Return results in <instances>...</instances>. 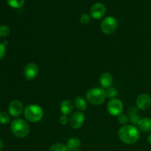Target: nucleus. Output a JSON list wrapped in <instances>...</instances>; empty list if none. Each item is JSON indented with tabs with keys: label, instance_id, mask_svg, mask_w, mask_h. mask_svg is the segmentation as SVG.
I'll use <instances>...</instances> for the list:
<instances>
[{
	"label": "nucleus",
	"instance_id": "obj_1",
	"mask_svg": "<svg viewBox=\"0 0 151 151\" xmlns=\"http://www.w3.org/2000/svg\"><path fill=\"white\" fill-rule=\"evenodd\" d=\"M118 137L123 143L127 145L135 144L140 137L138 128L132 125H125L119 128Z\"/></svg>",
	"mask_w": 151,
	"mask_h": 151
},
{
	"label": "nucleus",
	"instance_id": "obj_2",
	"mask_svg": "<svg viewBox=\"0 0 151 151\" xmlns=\"http://www.w3.org/2000/svg\"><path fill=\"white\" fill-rule=\"evenodd\" d=\"M106 97V91L103 88L99 87L90 88L86 94L87 101L94 106H98L104 103Z\"/></svg>",
	"mask_w": 151,
	"mask_h": 151
},
{
	"label": "nucleus",
	"instance_id": "obj_3",
	"mask_svg": "<svg viewBox=\"0 0 151 151\" xmlns=\"http://www.w3.org/2000/svg\"><path fill=\"white\" fill-rule=\"evenodd\" d=\"M10 129L13 135L18 138H24L29 133V125L22 119H14L11 122Z\"/></svg>",
	"mask_w": 151,
	"mask_h": 151
},
{
	"label": "nucleus",
	"instance_id": "obj_4",
	"mask_svg": "<svg viewBox=\"0 0 151 151\" xmlns=\"http://www.w3.org/2000/svg\"><path fill=\"white\" fill-rule=\"evenodd\" d=\"M24 117L30 122H37L42 119L44 111L38 105L31 104L27 106L24 109Z\"/></svg>",
	"mask_w": 151,
	"mask_h": 151
},
{
	"label": "nucleus",
	"instance_id": "obj_5",
	"mask_svg": "<svg viewBox=\"0 0 151 151\" xmlns=\"http://www.w3.org/2000/svg\"><path fill=\"white\" fill-rule=\"evenodd\" d=\"M118 22L113 16H108L103 20L100 24L101 31L106 35H111L116 30Z\"/></svg>",
	"mask_w": 151,
	"mask_h": 151
},
{
	"label": "nucleus",
	"instance_id": "obj_6",
	"mask_svg": "<svg viewBox=\"0 0 151 151\" xmlns=\"http://www.w3.org/2000/svg\"><path fill=\"white\" fill-rule=\"evenodd\" d=\"M107 109L112 116H119L123 111V103L119 99H111L108 103Z\"/></svg>",
	"mask_w": 151,
	"mask_h": 151
},
{
	"label": "nucleus",
	"instance_id": "obj_7",
	"mask_svg": "<svg viewBox=\"0 0 151 151\" xmlns=\"http://www.w3.org/2000/svg\"><path fill=\"white\" fill-rule=\"evenodd\" d=\"M39 73V69L36 63H29L24 69V75L27 81H33Z\"/></svg>",
	"mask_w": 151,
	"mask_h": 151
},
{
	"label": "nucleus",
	"instance_id": "obj_8",
	"mask_svg": "<svg viewBox=\"0 0 151 151\" xmlns=\"http://www.w3.org/2000/svg\"><path fill=\"white\" fill-rule=\"evenodd\" d=\"M85 121V115L81 111H77L72 115L69 121V125L73 129L81 128Z\"/></svg>",
	"mask_w": 151,
	"mask_h": 151
},
{
	"label": "nucleus",
	"instance_id": "obj_9",
	"mask_svg": "<svg viewBox=\"0 0 151 151\" xmlns=\"http://www.w3.org/2000/svg\"><path fill=\"white\" fill-rule=\"evenodd\" d=\"M106 12V6L102 3H95L91 7L90 13L91 16L94 19H100L105 16Z\"/></svg>",
	"mask_w": 151,
	"mask_h": 151
},
{
	"label": "nucleus",
	"instance_id": "obj_10",
	"mask_svg": "<svg viewBox=\"0 0 151 151\" xmlns=\"http://www.w3.org/2000/svg\"><path fill=\"white\" fill-rule=\"evenodd\" d=\"M151 106V97L147 94H140L137 99V108L139 110L146 111Z\"/></svg>",
	"mask_w": 151,
	"mask_h": 151
},
{
	"label": "nucleus",
	"instance_id": "obj_11",
	"mask_svg": "<svg viewBox=\"0 0 151 151\" xmlns=\"http://www.w3.org/2000/svg\"><path fill=\"white\" fill-rule=\"evenodd\" d=\"M23 111V104L19 100H13L8 107L9 114L13 117H18Z\"/></svg>",
	"mask_w": 151,
	"mask_h": 151
},
{
	"label": "nucleus",
	"instance_id": "obj_12",
	"mask_svg": "<svg viewBox=\"0 0 151 151\" xmlns=\"http://www.w3.org/2000/svg\"><path fill=\"white\" fill-rule=\"evenodd\" d=\"M128 116L129 121L134 125H138L141 118L138 114V109L136 107H130L128 110Z\"/></svg>",
	"mask_w": 151,
	"mask_h": 151
},
{
	"label": "nucleus",
	"instance_id": "obj_13",
	"mask_svg": "<svg viewBox=\"0 0 151 151\" xmlns=\"http://www.w3.org/2000/svg\"><path fill=\"white\" fill-rule=\"evenodd\" d=\"M100 83L103 88H109L111 86V84L113 83V77L109 72H105V73L102 74L100 76Z\"/></svg>",
	"mask_w": 151,
	"mask_h": 151
},
{
	"label": "nucleus",
	"instance_id": "obj_14",
	"mask_svg": "<svg viewBox=\"0 0 151 151\" xmlns=\"http://www.w3.org/2000/svg\"><path fill=\"white\" fill-rule=\"evenodd\" d=\"M60 111H61L62 114L63 115H69L72 111H73L74 109V105L70 100H63V102L60 104Z\"/></svg>",
	"mask_w": 151,
	"mask_h": 151
},
{
	"label": "nucleus",
	"instance_id": "obj_15",
	"mask_svg": "<svg viewBox=\"0 0 151 151\" xmlns=\"http://www.w3.org/2000/svg\"><path fill=\"white\" fill-rule=\"evenodd\" d=\"M137 125L140 131L143 132H150L151 131V119L150 118L141 119Z\"/></svg>",
	"mask_w": 151,
	"mask_h": 151
},
{
	"label": "nucleus",
	"instance_id": "obj_16",
	"mask_svg": "<svg viewBox=\"0 0 151 151\" xmlns=\"http://www.w3.org/2000/svg\"><path fill=\"white\" fill-rule=\"evenodd\" d=\"M81 145V142L80 139L77 138V137H72L68 140L67 143H66V147L69 151H74L79 148Z\"/></svg>",
	"mask_w": 151,
	"mask_h": 151
},
{
	"label": "nucleus",
	"instance_id": "obj_17",
	"mask_svg": "<svg viewBox=\"0 0 151 151\" xmlns=\"http://www.w3.org/2000/svg\"><path fill=\"white\" fill-rule=\"evenodd\" d=\"M74 106L80 111H86L87 109L86 100L82 97H77L75 99V105Z\"/></svg>",
	"mask_w": 151,
	"mask_h": 151
},
{
	"label": "nucleus",
	"instance_id": "obj_18",
	"mask_svg": "<svg viewBox=\"0 0 151 151\" xmlns=\"http://www.w3.org/2000/svg\"><path fill=\"white\" fill-rule=\"evenodd\" d=\"M7 2L10 7L13 8H21L24 4V0H7Z\"/></svg>",
	"mask_w": 151,
	"mask_h": 151
},
{
	"label": "nucleus",
	"instance_id": "obj_19",
	"mask_svg": "<svg viewBox=\"0 0 151 151\" xmlns=\"http://www.w3.org/2000/svg\"><path fill=\"white\" fill-rule=\"evenodd\" d=\"M48 151H69L66 145L60 143H57L50 147Z\"/></svg>",
	"mask_w": 151,
	"mask_h": 151
},
{
	"label": "nucleus",
	"instance_id": "obj_20",
	"mask_svg": "<svg viewBox=\"0 0 151 151\" xmlns=\"http://www.w3.org/2000/svg\"><path fill=\"white\" fill-rule=\"evenodd\" d=\"M106 97H108L109 98L114 99V97L117 96L118 91L114 88V87L111 86L109 87V88H106Z\"/></svg>",
	"mask_w": 151,
	"mask_h": 151
},
{
	"label": "nucleus",
	"instance_id": "obj_21",
	"mask_svg": "<svg viewBox=\"0 0 151 151\" xmlns=\"http://www.w3.org/2000/svg\"><path fill=\"white\" fill-rule=\"evenodd\" d=\"M10 32V29L7 25H1L0 26V37L6 38L9 35Z\"/></svg>",
	"mask_w": 151,
	"mask_h": 151
},
{
	"label": "nucleus",
	"instance_id": "obj_22",
	"mask_svg": "<svg viewBox=\"0 0 151 151\" xmlns=\"http://www.w3.org/2000/svg\"><path fill=\"white\" fill-rule=\"evenodd\" d=\"M10 119L8 114L4 111L0 112V123L2 124V125H7L10 122Z\"/></svg>",
	"mask_w": 151,
	"mask_h": 151
},
{
	"label": "nucleus",
	"instance_id": "obj_23",
	"mask_svg": "<svg viewBox=\"0 0 151 151\" xmlns=\"http://www.w3.org/2000/svg\"><path fill=\"white\" fill-rule=\"evenodd\" d=\"M118 121H119V122L120 124H122V125H125L127 123H128V121H129V119H128V116H127V115L123 114H121L120 115L118 116Z\"/></svg>",
	"mask_w": 151,
	"mask_h": 151
},
{
	"label": "nucleus",
	"instance_id": "obj_24",
	"mask_svg": "<svg viewBox=\"0 0 151 151\" xmlns=\"http://www.w3.org/2000/svg\"><path fill=\"white\" fill-rule=\"evenodd\" d=\"M80 21H81V22L83 24H87L89 23L90 21H91V18H90L89 15H88L87 13H83V14L81 16Z\"/></svg>",
	"mask_w": 151,
	"mask_h": 151
},
{
	"label": "nucleus",
	"instance_id": "obj_25",
	"mask_svg": "<svg viewBox=\"0 0 151 151\" xmlns=\"http://www.w3.org/2000/svg\"><path fill=\"white\" fill-rule=\"evenodd\" d=\"M6 53V46L3 43H0V60L4 58Z\"/></svg>",
	"mask_w": 151,
	"mask_h": 151
},
{
	"label": "nucleus",
	"instance_id": "obj_26",
	"mask_svg": "<svg viewBox=\"0 0 151 151\" xmlns=\"http://www.w3.org/2000/svg\"><path fill=\"white\" fill-rule=\"evenodd\" d=\"M69 119L66 115L62 114V116H60V118H59V122H60V123L63 125H66V124L69 122Z\"/></svg>",
	"mask_w": 151,
	"mask_h": 151
},
{
	"label": "nucleus",
	"instance_id": "obj_27",
	"mask_svg": "<svg viewBox=\"0 0 151 151\" xmlns=\"http://www.w3.org/2000/svg\"><path fill=\"white\" fill-rule=\"evenodd\" d=\"M2 148H3V142H2V140L0 139V151H1Z\"/></svg>",
	"mask_w": 151,
	"mask_h": 151
},
{
	"label": "nucleus",
	"instance_id": "obj_28",
	"mask_svg": "<svg viewBox=\"0 0 151 151\" xmlns=\"http://www.w3.org/2000/svg\"><path fill=\"white\" fill-rule=\"evenodd\" d=\"M147 140H148V142L150 143V145H151V134L148 136V137H147Z\"/></svg>",
	"mask_w": 151,
	"mask_h": 151
}]
</instances>
